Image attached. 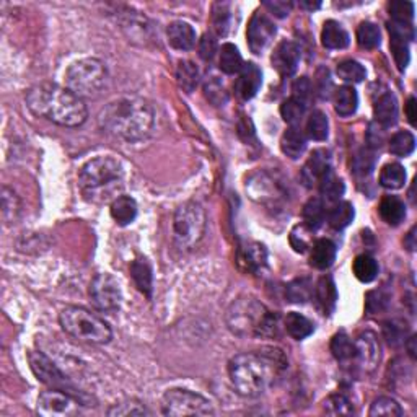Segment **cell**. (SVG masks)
<instances>
[{
	"instance_id": "1",
	"label": "cell",
	"mask_w": 417,
	"mask_h": 417,
	"mask_svg": "<svg viewBox=\"0 0 417 417\" xmlns=\"http://www.w3.org/2000/svg\"><path fill=\"white\" fill-rule=\"evenodd\" d=\"M286 368L284 352L264 347L235 355L229 362V377L236 393L245 398H257L276 385Z\"/></svg>"
},
{
	"instance_id": "2",
	"label": "cell",
	"mask_w": 417,
	"mask_h": 417,
	"mask_svg": "<svg viewBox=\"0 0 417 417\" xmlns=\"http://www.w3.org/2000/svg\"><path fill=\"white\" fill-rule=\"evenodd\" d=\"M98 122L106 134L121 141H146L155 127V110L143 98H117L103 108Z\"/></svg>"
},
{
	"instance_id": "3",
	"label": "cell",
	"mask_w": 417,
	"mask_h": 417,
	"mask_svg": "<svg viewBox=\"0 0 417 417\" xmlns=\"http://www.w3.org/2000/svg\"><path fill=\"white\" fill-rule=\"evenodd\" d=\"M27 106L34 116L64 127L82 126L89 117V110L80 96L67 86L49 82L33 85L27 91Z\"/></svg>"
},
{
	"instance_id": "4",
	"label": "cell",
	"mask_w": 417,
	"mask_h": 417,
	"mask_svg": "<svg viewBox=\"0 0 417 417\" xmlns=\"http://www.w3.org/2000/svg\"><path fill=\"white\" fill-rule=\"evenodd\" d=\"M79 186L89 203H113L124 186V167L115 157H96L80 168Z\"/></svg>"
},
{
	"instance_id": "5",
	"label": "cell",
	"mask_w": 417,
	"mask_h": 417,
	"mask_svg": "<svg viewBox=\"0 0 417 417\" xmlns=\"http://www.w3.org/2000/svg\"><path fill=\"white\" fill-rule=\"evenodd\" d=\"M226 326L243 339L272 338L279 331V316L255 297H240L225 313Z\"/></svg>"
},
{
	"instance_id": "6",
	"label": "cell",
	"mask_w": 417,
	"mask_h": 417,
	"mask_svg": "<svg viewBox=\"0 0 417 417\" xmlns=\"http://www.w3.org/2000/svg\"><path fill=\"white\" fill-rule=\"evenodd\" d=\"M59 324L64 333L82 342L108 344L113 339L110 324L84 307H65L59 315Z\"/></svg>"
},
{
	"instance_id": "7",
	"label": "cell",
	"mask_w": 417,
	"mask_h": 417,
	"mask_svg": "<svg viewBox=\"0 0 417 417\" xmlns=\"http://www.w3.org/2000/svg\"><path fill=\"white\" fill-rule=\"evenodd\" d=\"M207 217L199 203L189 200L177 209L173 215V238L179 250H193L204 238Z\"/></svg>"
},
{
	"instance_id": "8",
	"label": "cell",
	"mask_w": 417,
	"mask_h": 417,
	"mask_svg": "<svg viewBox=\"0 0 417 417\" xmlns=\"http://www.w3.org/2000/svg\"><path fill=\"white\" fill-rule=\"evenodd\" d=\"M108 80L106 65L100 59L86 58L72 64L65 72V85L80 98L96 96Z\"/></svg>"
},
{
	"instance_id": "9",
	"label": "cell",
	"mask_w": 417,
	"mask_h": 417,
	"mask_svg": "<svg viewBox=\"0 0 417 417\" xmlns=\"http://www.w3.org/2000/svg\"><path fill=\"white\" fill-rule=\"evenodd\" d=\"M162 413L165 416H214V404L205 396L191 390L172 388L163 394Z\"/></svg>"
},
{
	"instance_id": "10",
	"label": "cell",
	"mask_w": 417,
	"mask_h": 417,
	"mask_svg": "<svg viewBox=\"0 0 417 417\" xmlns=\"http://www.w3.org/2000/svg\"><path fill=\"white\" fill-rule=\"evenodd\" d=\"M90 297L100 312L115 313L121 308L122 292L115 277L108 272H100L90 284Z\"/></svg>"
},
{
	"instance_id": "11",
	"label": "cell",
	"mask_w": 417,
	"mask_h": 417,
	"mask_svg": "<svg viewBox=\"0 0 417 417\" xmlns=\"http://www.w3.org/2000/svg\"><path fill=\"white\" fill-rule=\"evenodd\" d=\"M30 367H32L34 377L39 380L41 383L51 386V388L63 390L65 393H70L77 396V391L74 386L67 380L65 375L60 372L53 360H51L48 355L39 352V351H32L28 354Z\"/></svg>"
},
{
	"instance_id": "12",
	"label": "cell",
	"mask_w": 417,
	"mask_h": 417,
	"mask_svg": "<svg viewBox=\"0 0 417 417\" xmlns=\"http://www.w3.org/2000/svg\"><path fill=\"white\" fill-rule=\"evenodd\" d=\"M80 411V401L77 396L63 390H46L38 398V413L46 417L75 416Z\"/></svg>"
},
{
	"instance_id": "13",
	"label": "cell",
	"mask_w": 417,
	"mask_h": 417,
	"mask_svg": "<svg viewBox=\"0 0 417 417\" xmlns=\"http://www.w3.org/2000/svg\"><path fill=\"white\" fill-rule=\"evenodd\" d=\"M380 360H382V349H380L377 334L372 331L360 333L354 341L352 362L364 373H372L378 367Z\"/></svg>"
},
{
	"instance_id": "14",
	"label": "cell",
	"mask_w": 417,
	"mask_h": 417,
	"mask_svg": "<svg viewBox=\"0 0 417 417\" xmlns=\"http://www.w3.org/2000/svg\"><path fill=\"white\" fill-rule=\"evenodd\" d=\"M246 193L259 204H276L284 198V189L266 172H257L246 179Z\"/></svg>"
},
{
	"instance_id": "15",
	"label": "cell",
	"mask_w": 417,
	"mask_h": 417,
	"mask_svg": "<svg viewBox=\"0 0 417 417\" xmlns=\"http://www.w3.org/2000/svg\"><path fill=\"white\" fill-rule=\"evenodd\" d=\"M276 36V25L272 23L269 17H266L264 13L256 12L251 17L248 23V30H246V38H248V46L251 53L261 54L267 46L271 44V41Z\"/></svg>"
},
{
	"instance_id": "16",
	"label": "cell",
	"mask_w": 417,
	"mask_h": 417,
	"mask_svg": "<svg viewBox=\"0 0 417 417\" xmlns=\"http://www.w3.org/2000/svg\"><path fill=\"white\" fill-rule=\"evenodd\" d=\"M302 51L300 46L293 41H282L276 46L271 56V64L281 75H293L300 64Z\"/></svg>"
},
{
	"instance_id": "17",
	"label": "cell",
	"mask_w": 417,
	"mask_h": 417,
	"mask_svg": "<svg viewBox=\"0 0 417 417\" xmlns=\"http://www.w3.org/2000/svg\"><path fill=\"white\" fill-rule=\"evenodd\" d=\"M262 84V74L261 69L253 63H248L243 65V69L240 70L238 79L235 82V94L240 100L248 101L251 98H255L257 91L261 89Z\"/></svg>"
},
{
	"instance_id": "18",
	"label": "cell",
	"mask_w": 417,
	"mask_h": 417,
	"mask_svg": "<svg viewBox=\"0 0 417 417\" xmlns=\"http://www.w3.org/2000/svg\"><path fill=\"white\" fill-rule=\"evenodd\" d=\"M331 168V158H329L328 150H315L308 158L305 167L302 169V179L305 183V186L312 188L315 184L320 183V179L328 169Z\"/></svg>"
},
{
	"instance_id": "19",
	"label": "cell",
	"mask_w": 417,
	"mask_h": 417,
	"mask_svg": "<svg viewBox=\"0 0 417 417\" xmlns=\"http://www.w3.org/2000/svg\"><path fill=\"white\" fill-rule=\"evenodd\" d=\"M373 116L375 122L383 129L396 124V121H398V101L391 91L386 90L378 95L373 103Z\"/></svg>"
},
{
	"instance_id": "20",
	"label": "cell",
	"mask_w": 417,
	"mask_h": 417,
	"mask_svg": "<svg viewBox=\"0 0 417 417\" xmlns=\"http://www.w3.org/2000/svg\"><path fill=\"white\" fill-rule=\"evenodd\" d=\"M167 38L168 44L177 51H191L195 46V36L194 28L186 22H173L167 28Z\"/></svg>"
},
{
	"instance_id": "21",
	"label": "cell",
	"mask_w": 417,
	"mask_h": 417,
	"mask_svg": "<svg viewBox=\"0 0 417 417\" xmlns=\"http://www.w3.org/2000/svg\"><path fill=\"white\" fill-rule=\"evenodd\" d=\"M336 253H338V248L331 240H328V238L316 240L312 246L310 264L315 267V269L326 271L334 264Z\"/></svg>"
},
{
	"instance_id": "22",
	"label": "cell",
	"mask_w": 417,
	"mask_h": 417,
	"mask_svg": "<svg viewBox=\"0 0 417 417\" xmlns=\"http://www.w3.org/2000/svg\"><path fill=\"white\" fill-rule=\"evenodd\" d=\"M351 43V36L336 20H328L321 30V44L326 49H344Z\"/></svg>"
},
{
	"instance_id": "23",
	"label": "cell",
	"mask_w": 417,
	"mask_h": 417,
	"mask_svg": "<svg viewBox=\"0 0 417 417\" xmlns=\"http://www.w3.org/2000/svg\"><path fill=\"white\" fill-rule=\"evenodd\" d=\"M307 148V137L300 129L290 126L281 137V150L290 160H297L303 155Z\"/></svg>"
},
{
	"instance_id": "24",
	"label": "cell",
	"mask_w": 417,
	"mask_h": 417,
	"mask_svg": "<svg viewBox=\"0 0 417 417\" xmlns=\"http://www.w3.org/2000/svg\"><path fill=\"white\" fill-rule=\"evenodd\" d=\"M238 259L246 271L259 274L267 266V251L261 243H250L240 251Z\"/></svg>"
},
{
	"instance_id": "25",
	"label": "cell",
	"mask_w": 417,
	"mask_h": 417,
	"mask_svg": "<svg viewBox=\"0 0 417 417\" xmlns=\"http://www.w3.org/2000/svg\"><path fill=\"white\" fill-rule=\"evenodd\" d=\"M131 277L134 284L143 295L150 298L153 290V276H152V266L148 264L147 259L143 257H137L132 261L131 264Z\"/></svg>"
},
{
	"instance_id": "26",
	"label": "cell",
	"mask_w": 417,
	"mask_h": 417,
	"mask_svg": "<svg viewBox=\"0 0 417 417\" xmlns=\"http://www.w3.org/2000/svg\"><path fill=\"white\" fill-rule=\"evenodd\" d=\"M111 217L121 226L132 224L137 217V204L131 195H120L111 203Z\"/></svg>"
},
{
	"instance_id": "27",
	"label": "cell",
	"mask_w": 417,
	"mask_h": 417,
	"mask_svg": "<svg viewBox=\"0 0 417 417\" xmlns=\"http://www.w3.org/2000/svg\"><path fill=\"white\" fill-rule=\"evenodd\" d=\"M380 217L388 225H399L406 217V205L398 195H385L378 205Z\"/></svg>"
},
{
	"instance_id": "28",
	"label": "cell",
	"mask_w": 417,
	"mask_h": 417,
	"mask_svg": "<svg viewBox=\"0 0 417 417\" xmlns=\"http://www.w3.org/2000/svg\"><path fill=\"white\" fill-rule=\"evenodd\" d=\"M359 106V95L352 85L339 86L334 94V110L339 116L349 117L357 111Z\"/></svg>"
},
{
	"instance_id": "29",
	"label": "cell",
	"mask_w": 417,
	"mask_h": 417,
	"mask_svg": "<svg viewBox=\"0 0 417 417\" xmlns=\"http://www.w3.org/2000/svg\"><path fill=\"white\" fill-rule=\"evenodd\" d=\"M284 326H286V331L289 333L293 339H297V341H302V339L308 338L310 334H313V331H315V324L308 320L307 316H303L302 313H297V312L287 313Z\"/></svg>"
},
{
	"instance_id": "30",
	"label": "cell",
	"mask_w": 417,
	"mask_h": 417,
	"mask_svg": "<svg viewBox=\"0 0 417 417\" xmlns=\"http://www.w3.org/2000/svg\"><path fill=\"white\" fill-rule=\"evenodd\" d=\"M355 217L354 205L347 200H338L331 209L328 210V224L334 230H344L346 226L351 225Z\"/></svg>"
},
{
	"instance_id": "31",
	"label": "cell",
	"mask_w": 417,
	"mask_h": 417,
	"mask_svg": "<svg viewBox=\"0 0 417 417\" xmlns=\"http://www.w3.org/2000/svg\"><path fill=\"white\" fill-rule=\"evenodd\" d=\"M220 70L226 75L240 74V70L243 69V58H241L238 48L231 43H225L220 48V59H219Z\"/></svg>"
},
{
	"instance_id": "32",
	"label": "cell",
	"mask_w": 417,
	"mask_h": 417,
	"mask_svg": "<svg viewBox=\"0 0 417 417\" xmlns=\"http://www.w3.org/2000/svg\"><path fill=\"white\" fill-rule=\"evenodd\" d=\"M177 80L178 85L181 86L186 94H193L200 80L199 67L195 65L193 60H181L177 67Z\"/></svg>"
},
{
	"instance_id": "33",
	"label": "cell",
	"mask_w": 417,
	"mask_h": 417,
	"mask_svg": "<svg viewBox=\"0 0 417 417\" xmlns=\"http://www.w3.org/2000/svg\"><path fill=\"white\" fill-rule=\"evenodd\" d=\"M354 276L357 277L360 282L368 284L377 279L378 276V262L375 261V257L370 255H359L352 262Z\"/></svg>"
},
{
	"instance_id": "34",
	"label": "cell",
	"mask_w": 417,
	"mask_h": 417,
	"mask_svg": "<svg viewBox=\"0 0 417 417\" xmlns=\"http://www.w3.org/2000/svg\"><path fill=\"white\" fill-rule=\"evenodd\" d=\"M318 188H320V193L331 203H338L344 194V183L341 178L336 177L333 168H329L326 173L323 174L320 183H318Z\"/></svg>"
},
{
	"instance_id": "35",
	"label": "cell",
	"mask_w": 417,
	"mask_h": 417,
	"mask_svg": "<svg viewBox=\"0 0 417 417\" xmlns=\"http://www.w3.org/2000/svg\"><path fill=\"white\" fill-rule=\"evenodd\" d=\"M406 183V169L399 163H386L380 172V184L385 189H401Z\"/></svg>"
},
{
	"instance_id": "36",
	"label": "cell",
	"mask_w": 417,
	"mask_h": 417,
	"mask_svg": "<svg viewBox=\"0 0 417 417\" xmlns=\"http://www.w3.org/2000/svg\"><path fill=\"white\" fill-rule=\"evenodd\" d=\"M315 292H316V300L321 305L323 312L324 313L333 312V308L336 305V300H338V290L331 277L329 276L321 277L320 282L316 284Z\"/></svg>"
},
{
	"instance_id": "37",
	"label": "cell",
	"mask_w": 417,
	"mask_h": 417,
	"mask_svg": "<svg viewBox=\"0 0 417 417\" xmlns=\"http://www.w3.org/2000/svg\"><path fill=\"white\" fill-rule=\"evenodd\" d=\"M22 212V203L13 189L2 188V217L7 225H12L18 220Z\"/></svg>"
},
{
	"instance_id": "38",
	"label": "cell",
	"mask_w": 417,
	"mask_h": 417,
	"mask_svg": "<svg viewBox=\"0 0 417 417\" xmlns=\"http://www.w3.org/2000/svg\"><path fill=\"white\" fill-rule=\"evenodd\" d=\"M303 224L310 226L312 230H318L324 222L326 217V210H324V204L320 198H312L308 203L303 205Z\"/></svg>"
},
{
	"instance_id": "39",
	"label": "cell",
	"mask_w": 417,
	"mask_h": 417,
	"mask_svg": "<svg viewBox=\"0 0 417 417\" xmlns=\"http://www.w3.org/2000/svg\"><path fill=\"white\" fill-rule=\"evenodd\" d=\"M404 414L399 403L390 396H380L370 404L368 416L370 417H401Z\"/></svg>"
},
{
	"instance_id": "40",
	"label": "cell",
	"mask_w": 417,
	"mask_h": 417,
	"mask_svg": "<svg viewBox=\"0 0 417 417\" xmlns=\"http://www.w3.org/2000/svg\"><path fill=\"white\" fill-rule=\"evenodd\" d=\"M329 121L323 111H313L307 121V136L316 142H323L328 139Z\"/></svg>"
},
{
	"instance_id": "41",
	"label": "cell",
	"mask_w": 417,
	"mask_h": 417,
	"mask_svg": "<svg viewBox=\"0 0 417 417\" xmlns=\"http://www.w3.org/2000/svg\"><path fill=\"white\" fill-rule=\"evenodd\" d=\"M331 352L338 362H342V364L352 362L354 341L344 331L334 334L331 339Z\"/></svg>"
},
{
	"instance_id": "42",
	"label": "cell",
	"mask_w": 417,
	"mask_h": 417,
	"mask_svg": "<svg viewBox=\"0 0 417 417\" xmlns=\"http://www.w3.org/2000/svg\"><path fill=\"white\" fill-rule=\"evenodd\" d=\"M357 43L362 49H377L382 44V33L380 28L372 22H364L357 28Z\"/></svg>"
},
{
	"instance_id": "43",
	"label": "cell",
	"mask_w": 417,
	"mask_h": 417,
	"mask_svg": "<svg viewBox=\"0 0 417 417\" xmlns=\"http://www.w3.org/2000/svg\"><path fill=\"white\" fill-rule=\"evenodd\" d=\"M416 148V137L409 131H399L390 139V152L396 157H408Z\"/></svg>"
},
{
	"instance_id": "44",
	"label": "cell",
	"mask_w": 417,
	"mask_h": 417,
	"mask_svg": "<svg viewBox=\"0 0 417 417\" xmlns=\"http://www.w3.org/2000/svg\"><path fill=\"white\" fill-rule=\"evenodd\" d=\"M313 233L315 230H312L310 226L305 224H298L292 229L290 231V245L292 248L297 251V253H307L308 250H312V246L315 241H313Z\"/></svg>"
},
{
	"instance_id": "45",
	"label": "cell",
	"mask_w": 417,
	"mask_h": 417,
	"mask_svg": "<svg viewBox=\"0 0 417 417\" xmlns=\"http://www.w3.org/2000/svg\"><path fill=\"white\" fill-rule=\"evenodd\" d=\"M336 72L339 79L344 82H349V84H360L365 77H367V70L365 67L357 63V60L346 59L342 63H339L336 67Z\"/></svg>"
},
{
	"instance_id": "46",
	"label": "cell",
	"mask_w": 417,
	"mask_h": 417,
	"mask_svg": "<svg viewBox=\"0 0 417 417\" xmlns=\"http://www.w3.org/2000/svg\"><path fill=\"white\" fill-rule=\"evenodd\" d=\"M323 409L328 416H351V414H354L352 403L349 401L347 396H344L341 393L328 396L323 403Z\"/></svg>"
},
{
	"instance_id": "47",
	"label": "cell",
	"mask_w": 417,
	"mask_h": 417,
	"mask_svg": "<svg viewBox=\"0 0 417 417\" xmlns=\"http://www.w3.org/2000/svg\"><path fill=\"white\" fill-rule=\"evenodd\" d=\"M204 95L214 106H224L229 101V91L217 77H209L204 84Z\"/></svg>"
},
{
	"instance_id": "48",
	"label": "cell",
	"mask_w": 417,
	"mask_h": 417,
	"mask_svg": "<svg viewBox=\"0 0 417 417\" xmlns=\"http://www.w3.org/2000/svg\"><path fill=\"white\" fill-rule=\"evenodd\" d=\"M231 13L229 4H214L212 8V27L217 36H225L230 32Z\"/></svg>"
},
{
	"instance_id": "49",
	"label": "cell",
	"mask_w": 417,
	"mask_h": 417,
	"mask_svg": "<svg viewBox=\"0 0 417 417\" xmlns=\"http://www.w3.org/2000/svg\"><path fill=\"white\" fill-rule=\"evenodd\" d=\"M391 22L399 25H413L414 20V4L406 0H394L390 4Z\"/></svg>"
},
{
	"instance_id": "50",
	"label": "cell",
	"mask_w": 417,
	"mask_h": 417,
	"mask_svg": "<svg viewBox=\"0 0 417 417\" xmlns=\"http://www.w3.org/2000/svg\"><path fill=\"white\" fill-rule=\"evenodd\" d=\"M408 324L401 320H390L383 323V336L390 346H399L404 342Z\"/></svg>"
},
{
	"instance_id": "51",
	"label": "cell",
	"mask_w": 417,
	"mask_h": 417,
	"mask_svg": "<svg viewBox=\"0 0 417 417\" xmlns=\"http://www.w3.org/2000/svg\"><path fill=\"white\" fill-rule=\"evenodd\" d=\"M305 110L307 106H303L302 103L295 101L293 98H289V100H286L281 105V115L284 117V121L287 124L295 126V127L297 124H300L302 117L305 116Z\"/></svg>"
},
{
	"instance_id": "52",
	"label": "cell",
	"mask_w": 417,
	"mask_h": 417,
	"mask_svg": "<svg viewBox=\"0 0 417 417\" xmlns=\"http://www.w3.org/2000/svg\"><path fill=\"white\" fill-rule=\"evenodd\" d=\"M148 414H150V411H148L143 404L137 403V401H126V403L113 404V408L108 409V416H117V417L148 416Z\"/></svg>"
},
{
	"instance_id": "53",
	"label": "cell",
	"mask_w": 417,
	"mask_h": 417,
	"mask_svg": "<svg viewBox=\"0 0 417 417\" xmlns=\"http://www.w3.org/2000/svg\"><path fill=\"white\" fill-rule=\"evenodd\" d=\"M313 94V86H312V82L308 80V77H300V79H297L293 82L292 85V96L293 100L302 103L303 106H308V101H310Z\"/></svg>"
},
{
	"instance_id": "54",
	"label": "cell",
	"mask_w": 417,
	"mask_h": 417,
	"mask_svg": "<svg viewBox=\"0 0 417 417\" xmlns=\"http://www.w3.org/2000/svg\"><path fill=\"white\" fill-rule=\"evenodd\" d=\"M386 305H388V295L383 290L368 292L367 297H365V308H367L370 315L385 310Z\"/></svg>"
},
{
	"instance_id": "55",
	"label": "cell",
	"mask_w": 417,
	"mask_h": 417,
	"mask_svg": "<svg viewBox=\"0 0 417 417\" xmlns=\"http://www.w3.org/2000/svg\"><path fill=\"white\" fill-rule=\"evenodd\" d=\"M287 295H289L290 302H305L308 300V297H310V286H308V282L305 279H298L287 287Z\"/></svg>"
},
{
	"instance_id": "56",
	"label": "cell",
	"mask_w": 417,
	"mask_h": 417,
	"mask_svg": "<svg viewBox=\"0 0 417 417\" xmlns=\"http://www.w3.org/2000/svg\"><path fill=\"white\" fill-rule=\"evenodd\" d=\"M217 54V36L214 33H205L199 41V56L204 60H212Z\"/></svg>"
},
{
	"instance_id": "57",
	"label": "cell",
	"mask_w": 417,
	"mask_h": 417,
	"mask_svg": "<svg viewBox=\"0 0 417 417\" xmlns=\"http://www.w3.org/2000/svg\"><path fill=\"white\" fill-rule=\"evenodd\" d=\"M333 90V82L331 77H329V70L321 67L316 74V94L320 95L323 100L329 98V91Z\"/></svg>"
},
{
	"instance_id": "58",
	"label": "cell",
	"mask_w": 417,
	"mask_h": 417,
	"mask_svg": "<svg viewBox=\"0 0 417 417\" xmlns=\"http://www.w3.org/2000/svg\"><path fill=\"white\" fill-rule=\"evenodd\" d=\"M372 167H373V158H372V153L370 152L362 150L357 157H355V160H354L355 173H365V172L370 173L372 172Z\"/></svg>"
},
{
	"instance_id": "59",
	"label": "cell",
	"mask_w": 417,
	"mask_h": 417,
	"mask_svg": "<svg viewBox=\"0 0 417 417\" xmlns=\"http://www.w3.org/2000/svg\"><path fill=\"white\" fill-rule=\"evenodd\" d=\"M264 7L269 10L271 13H274L276 17L284 18L290 13L292 2H284V0H274V2H264Z\"/></svg>"
},
{
	"instance_id": "60",
	"label": "cell",
	"mask_w": 417,
	"mask_h": 417,
	"mask_svg": "<svg viewBox=\"0 0 417 417\" xmlns=\"http://www.w3.org/2000/svg\"><path fill=\"white\" fill-rule=\"evenodd\" d=\"M406 117H408L409 124L416 126V98L411 96L406 103Z\"/></svg>"
},
{
	"instance_id": "61",
	"label": "cell",
	"mask_w": 417,
	"mask_h": 417,
	"mask_svg": "<svg viewBox=\"0 0 417 417\" xmlns=\"http://www.w3.org/2000/svg\"><path fill=\"white\" fill-rule=\"evenodd\" d=\"M414 233H416V226L411 229V231H409L408 236H406V240H404V246L409 251H414V248H416V235Z\"/></svg>"
},
{
	"instance_id": "62",
	"label": "cell",
	"mask_w": 417,
	"mask_h": 417,
	"mask_svg": "<svg viewBox=\"0 0 417 417\" xmlns=\"http://www.w3.org/2000/svg\"><path fill=\"white\" fill-rule=\"evenodd\" d=\"M406 349H408V352L411 355V359H416V336H411L408 339V342H406Z\"/></svg>"
},
{
	"instance_id": "63",
	"label": "cell",
	"mask_w": 417,
	"mask_h": 417,
	"mask_svg": "<svg viewBox=\"0 0 417 417\" xmlns=\"http://www.w3.org/2000/svg\"><path fill=\"white\" fill-rule=\"evenodd\" d=\"M300 7L308 8V10H315V8H320L321 4L320 2H300Z\"/></svg>"
}]
</instances>
